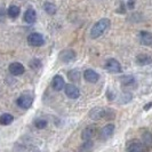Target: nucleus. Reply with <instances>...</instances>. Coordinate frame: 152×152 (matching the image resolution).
Segmentation results:
<instances>
[{"label":"nucleus","instance_id":"10","mask_svg":"<svg viewBox=\"0 0 152 152\" xmlns=\"http://www.w3.org/2000/svg\"><path fill=\"white\" fill-rule=\"evenodd\" d=\"M9 72L13 75V76H21L25 72V69L23 66V64L18 63V62H14L9 65Z\"/></svg>","mask_w":152,"mask_h":152},{"label":"nucleus","instance_id":"17","mask_svg":"<svg viewBox=\"0 0 152 152\" xmlns=\"http://www.w3.org/2000/svg\"><path fill=\"white\" fill-rule=\"evenodd\" d=\"M20 13H21V10H20V8L15 6V5H12L10 7L8 8L7 10V14L9 17H12V18H15L17 16L20 15Z\"/></svg>","mask_w":152,"mask_h":152},{"label":"nucleus","instance_id":"3","mask_svg":"<svg viewBox=\"0 0 152 152\" xmlns=\"http://www.w3.org/2000/svg\"><path fill=\"white\" fill-rule=\"evenodd\" d=\"M28 42L29 45L34 46V47H39V46H42L45 40H44V37L42 34H40L38 32H33V33H30L28 36Z\"/></svg>","mask_w":152,"mask_h":152},{"label":"nucleus","instance_id":"20","mask_svg":"<svg viewBox=\"0 0 152 152\" xmlns=\"http://www.w3.org/2000/svg\"><path fill=\"white\" fill-rule=\"evenodd\" d=\"M44 7H45L46 13L49 14V15H54L56 13V6L54 4H52V2H46Z\"/></svg>","mask_w":152,"mask_h":152},{"label":"nucleus","instance_id":"18","mask_svg":"<svg viewBox=\"0 0 152 152\" xmlns=\"http://www.w3.org/2000/svg\"><path fill=\"white\" fill-rule=\"evenodd\" d=\"M142 138H143V142L148 148H152V134L150 132H144L143 135H142Z\"/></svg>","mask_w":152,"mask_h":152},{"label":"nucleus","instance_id":"11","mask_svg":"<svg viewBox=\"0 0 152 152\" xmlns=\"http://www.w3.org/2000/svg\"><path fill=\"white\" fill-rule=\"evenodd\" d=\"M53 88L55 89L56 91H62L64 87H65V81H64V79H63V77L60 76V75H56V76L53 78Z\"/></svg>","mask_w":152,"mask_h":152},{"label":"nucleus","instance_id":"9","mask_svg":"<svg viewBox=\"0 0 152 152\" xmlns=\"http://www.w3.org/2000/svg\"><path fill=\"white\" fill-rule=\"evenodd\" d=\"M114 133V126L112 124H109L107 126H104L102 129H101V133H99V137H101V140H107V138H110V137L113 135Z\"/></svg>","mask_w":152,"mask_h":152},{"label":"nucleus","instance_id":"8","mask_svg":"<svg viewBox=\"0 0 152 152\" xmlns=\"http://www.w3.org/2000/svg\"><path fill=\"white\" fill-rule=\"evenodd\" d=\"M17 105L22 109H29L32 105V102L33 99L30 95H21L18 99H17Z\"/></svg>","mask_w":152,"mask_h":152},{"label":"nucleus","instance_id":"14","mask_svg":"<svg viewBox=\"0 0 152 152\" xmlns=\"http://www.w3.org/2000/svg\"><path fill=\"white\" fill-rule=\"evenodd\" d=\"M140 40H141L142 45L152 46V34L148 31H143L140 33Z\"/></svg>","mask_w":152,"mask_h":152},{"label":"nucleus","instance_id":"2","mask_svg":"<svg viewBox=\"0 0 152 152\" xmlns=\"http://www.w3.org/2000/svg\"><path fill=\"white\" fill-rule=\"evenodd\" d=\"M127 152H150L149 151V148L142 143L141 141H130L128 145H127Z\"/></svg>","mask_w":152,"mask_h":152},{"label":"nucleus","instance_id":"15","mask_svg":"<svg viewBox=\"0 0 152 152\" xmlns=\"http://www.w3.org/2000/svg\"><path fill=\"white\" fill-rule=\"evenodd\" d=\"M136 62L140 65H148L152 63V57L148 54H140L136 57Z\"/></svg>","mask_w":152,"mask_h":152},{"label":"nucleus","instance_id":"22","mask_svg":"<svg viewBox=\"0 0 152 152\" xmlns=\"http://www.w3.org/2000/svg\"><path fill=\"white\" fill-rule=\"evenodd\" d=\"M121 6L127 9H132L135 6V0H121Z\"/></svg>","mask_w":152,"mask_h":152},{"label":"nucleus","instance_id":"4","mask_svg":"<svg viewBox=\"0 0 152 152\" xmlns=\"http://www.w3.org/2000/svg\"><path fill=\"white\" fill-rule=\"evenodd\" d=\"M104 68L107 69V71H109L110 73H119V72H121L120 63L117 61V60H114V58H109L105 62Z\"/></svg>","mask_w":152,"mask_h":152},{"label":"nucleus","instance_id":"7","mask_svg":"<svg viewBox=\"0 0 152 152\" xmlns=\"http://www.w3.org/2000/svg\"><path fill=\"white\" fill-rule=\"evenodd\" d=\"M84 78L87 83H91V84H95L97 83L99 79V76L97 72H95L94 70L91 69H87L84 72Z\"/></svg>","mask_w":152,"mask_h":152},{"label":"nucleus","instance_id":"1","mask_svg":"<svg viewBox=\"0 0 152 152\" xmlns=\"http://www.w3.org/2000/svg\"><path fill=\"white\" fill-rule=\"evenodd\" d=\"M110 24L111 23H110L109 18H102V20L97 21V22L93 25V28H91V37L93 39H96L99 38V37H101L110 28Z\"/></svg>","mask_w":152,"mask_h":152},{"label":"nucleus","instance_id":"24","mask_svg":"<svg viewBox=\"0 0 152 152\" xmlns=\"http://www.w3.org/2000/svg\"><path fill=\"white\" fill-rule=\"evenodd\" d=\"M151 107H152V102H150V103H148V104H146V105L144 107V110H149V109H150Z\"/></svg>","mask_w":152,"mask_h":152},{"label":"nucleus","instance_id":"21","mask_svg":"<svg viewBox=\"0 0 152 152\" xmlns=\"http://www.w3.org/2000/svg\"><path fill=\"white\" fill-rule=\"evenodd\" d=\"M47 120H45V119H37L36 121H34V126L38 128V129H44V128H46L47 127Z\"/></svg>","mask_w":152,"mask_h":152},{"label":"nucleus","instance_id":"19","mask_svg":"<svg viewBox=\"0 0 152 152\" xmlns=\"http://www.w3.org/2000/svg\"><path fill=\"white\" fill-rule=\"evenodd\" d=\"M93 142L91 141H85V143L79 148V152H91L93 150Z\"/></svg>","mask_w":152,"mask_h":152},{"label":"nucleus","instance_id":"13","mask_svg":"<svg viewBox=\"0 0 152 152\" xmlns=\"http://www.w3.org/2000/svg\"><path fill=\"white\" fill-rule=\"evenodd\" d=\"M24 21L26 23H29V24H32V23L36 22V20H37V13H36V10L34 9H32V8H29V9H26V12L24 13Z\"/></svg>","mask_w":152,"mask_h":152},{"label":"nucleus","instance_id":"16","mask_svg":"<svg viewBox=\"0 0 152 152\" xmlns=\"http://www.w3.org/2000/svg\"><path fill=\"white\" fill-rule=\"evenodd\" d=\"M14 120V117L10 113H4L0 115V124L4 125V126H7V125H10Z\"/></svg>","mask_w":152,"mask_h":152},{"label":"nucleus","instance_id":"5","mask_svg":"<svg viewBox=\"0 0 152 152\" xmlns=\"http://www.w3.org/2000/svg\"><path fill=\"white\" fill-rule=\"evenodd\" d=\"M97 133V128L95 125H91V126H87L83 133H81V138L84 141H91V138L96 135Z\"/></svg>","mask_w":152,"mask_h":152},{"label":"nucleus","instance_id":"23","mask_svg":"<svg viewBox=\"0 0 152 152\" xmlns=\"http://www.w3.org/2000/svg\"><path fill=\"white\" fill-rule=\"evenodd\" d=\"M30 65H31V68H39L41 64H40V61H39V60H33V61H31Z\"/></svg>","mask_w":152,"mask_h":152},{"label":"nucleus","instance_id":"12","mask_svg":"<svg viewBox=\"0 0 152 152\" xmlns=\"http://www.w3.org/2000/svg\"><path fill=\"white\" fill-rule=\"evenodd\" d=\"M60 58L64 63H69V62L73 61L76 58V53L72 49H64L60 55Z\"/></svg>","mask_w":152,"mask_h":152},{"label":"nucleus","instance_id":"6","mask_svg":"<svg viewBox=\"0 0 152 152\" xmlns=\"http://www.w3.org/2000/svg\"><path fill=\"white\" fill-rule=\"evenodd\" d=\"M64 91H65L66 96L70 97V99H78V97L80 96V91H79V88H78L77 86H75L73 84L65 85Z\"/></svg>","mask_w":152,"mask_h":152}]
</instances>
